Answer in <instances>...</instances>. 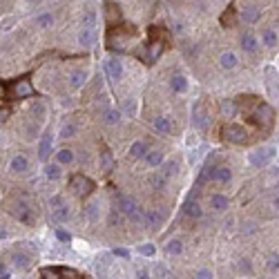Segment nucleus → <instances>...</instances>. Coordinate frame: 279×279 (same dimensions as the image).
I'll list each match as a JSON object with an SVG mask.
<instances>
[{
    "label": "nucleus",
    "mask_w": 279,
    "mask_h": 279,
    "mask_svg": "<svg viewBox=\"0 0 279 279\" xmlns=\"http://www.w3.org/2000/svg\"><path fill=\"white\" fill-rule=\"evenodd\" d=\"M192 125H194L196 130H206L210 125V114L206 112L201 100H196L194 108H192Z\"/></svg>",
    "instance_id": "nucleus-10"
},
{
    "label": "nucleus",
    "mask_w": 279,
    "mask_h": 279,
    "mask_svg": "<svg viewBox=\"0 0 279 279\" xmlns=\"http://www.w3.org/2000/svg\"><path fill=\"white\" fill-rule=\"evenodd\" d=\"M14 98H30V96H34V85L30 78H20L14 83V90H12Z\"/></svg>",
    "instance_id": "nucleus-15"
},
{
    "label": "nucleus",
    "mask_w": 279,
    "mask_h": 279,
    "mask_svg": "<svg viewBox=\"0 0 279 279\" xmlns=\"http://www.w3.org/2000/svg\"><path fill=\"white\" fill-rule=\"evenodd\" d=\"M112 254H114L116 259H123V262H128V259L132 257V252H130L128 248H123V246H116V248L112 250Z\"/></svg>",
    "instance_id": "nucleus-49"
},
{
    "label": "nucleus",
    "mask_w": 279,
    "mask_h": 279,
    "mask_svg": "<svg viewBox=\"0 0 279 279\" xmlns=\"http://www.w3.org/2000/svg\"><path fill=\"white\" fill-rule=\"evenodd\" d=\"M221 134H224V138L228 143H232V146H244V143H248V130L239 123H226L224 130H221Z\"/></svg>",
    "instance_id": "nucleus-3"
},
{
    "label": "nucleus",
    "mask_w": 279,
    "mask_h": 279,
    "mask_svg": "<svg viewBox=\"0 0 279 279\" xmlns=\"http://www.w3.org/2000/svg\"><path fill=\"white\" fill-rule=\"evenodd\" d=\"M143 163H146L148 168H161L163 163H166V156H163V152L161 150H148V154L146 158H143Z\"/></svg>",
    "instance_id": "nucleus-31"
},
{
    "label": "nucleus",
    "mask_w": 279,
    "mask_h": 279,
    "mask_svg": "<svg viewBox=\"0 0 279 279\" xmlns=\"http://www.w3.org/2000/svg\"><path fill=\"white\" fill-rule=\"evenodd\" d=\"M70 190L74 192L78 199H85V196H90L94 192V181L85 174H74L70 179Z\"/></svg>",
    "instance_id": "nucleus-4"
},
{
    "label": "nucleus",
    "mask_w": 279,
    "mask_h": 279,
    "mask_svg": "<svg viewBox=\"0 0 279 279\" xmlns=\"http://www.w3.org/2000/svg\"><path fill=\"white\" fill-rule=\"evenodd\" d=\"M152 128H154V132L163 134V136H168V134H172L174 125H172V118L170 116H154V118H152Z\"/></svg>",
    "instance_id": "nucleus-24"
},
{
    "label": "nucleus",
    "mask_w": 279,
    "mask_h": 279,
    "mask_svg": "<svg viewBox=\"0 0 279 279\" xmlns=\"http://www.w3.org/2000/svg\"><path fill=\"white\" fill-rule=\"evenodd\" d=\"M270 206H272V208H275V210H277V212H279V194H275V196H272V201H270Z\"/></svg>",
    "instance_id": "nucleus-57"
},
{
    "label": "nucleus",
    "mask_w": 279,
    "mask_h": 279,
    "mask_svg": "<svg viewBox=\"0 0 279 279\" xmlns=\"http://www.w3.org/2000/svg\"><path fill=\"white\" fill-rule=\"evenodd\" d=\"M174 32H176V34H184V32H186V27L181 25V22H174Z\"/></svg>",
    "instance_id": "nucleus-59"
},
{
    "label": "nucleus",
    "mask_w": 279,
    "mask_h": 279,
    "mask_svg": "<svg viewBox=\"0 0 279 279\" xmlns=\"http://www.w3.org/2000/svg\"><path fill=\"white\" fill-rule=\"evenodd\" d=\"M42 174H45L47 181H60L62 174H65V168H62L60 163H56V161H50V163H45Z\"/></svg>",
    "instance_id": "nucleus-21"
},
{
    "label": "nucleus",
    "mask_w": 279,
    "mask_h": 279,
    "mask_svg": "<svg viewBox=\"0 0 279 279\" xmlns=\"http://www.w3.org/2000/svg\"><path fill=\"white\" fill-rule=\"evenodd\" d=\"M121 217H123L121 212L112 210V212H110V217H108V224H110V226H118V224H121Z\"/></svg>",
    "instance_id": "nucleus-52"
},
{
    "label": "nucleus",
    "mask_w": 279,
    "mask_h": 279,
    "mask_svg": "<svg viewBox=\"0 0 279 279\" xmlns=\"http://www.w3.org/2000/svg\"><path fill=\"white\" fill-rule=\"evenodd\" d=\"M103 67H105V74L110 76V80H121L123 78V62L118 56H110V58H105L103 62Z\"/></svg>",
    "instance_id": "nucleus-7"
},
{
    "label": "nucleus",
    "mask_w": 279,
    "mask_h": 279,
    "mask_svg": "<svg viewBox=\"0 0 279 279\" xmlns=\"http://www.w3.org/2000/svg\"><path fill=\"white\" fill-rule=\"evenodd\" d=\"M148 184H150L152 190L163 192V190H168V184H170V179H168L163 172H152L150 179H148Z\"/></svg>",
    "instance_id": "nucleus-30"
},
{
    "label": "nucleus",
    "mask_w": 279,
    "mask_h": 279,
    "mask_svg": "<svg viewBox=\"0 0 279 279\" xmlns=\"http://www.w3.org/2000/svg\"><path fill=\"white\" fill-rule=\"evenodd\" d=\"M259 18H262V12H259V7H254V4H244L242 12H239V20H242L244 25H254Z\"/></svg>",
    "instance_id": "nucleus-16"
},
{
    "label": "nucleus",
    "mask_w": 279,
    "mask_h": 279,
    "mask_svg": "<svg viewBox=\"0 0 279 279\" xmlns=\"http://www.w3.org/2000/svg\"><path fill=\"white\" fill-rule=\"evenodd\" d=\"M275 154H277V150L272 146H262V148H254L248 158L254 168H266L268 163L275 158Z\"/></svg>",
    "instance_id": "nucleus-5"
},
{
    "label": "nucleus",
    "mask_w": 279,
    "mask_h": 279,
    "mask_svg": "<svg viewBox=\"0 0 279 279\" xmlns=\"http://www.w3.org/2000/svg\"><path fill=\"white\" fill-rule=\"evenodd\" d=\"M266 78H268V92H270L272 98L279 96V88H277V72L275 67H266Z\"/></svg>",
    "instance_id": "nucleus-35"
},
{
    "label": "nucleus",
    "mask_w": 279,
    "mask_h": 279,
    "mask_svg": "<svg viewBox=\"0 0 279 279\" xmlns=\"http://www.w3.org/2000/svg\"><path fill=\"white\" fill-rule=\"evenodd\" d=\"M277 2H279V0H277Z\"/></svg>",
    "instance_id": "nucleus-64"
},
{
    "label": "nucleus",
    "mask_w": 279,
    "mask_h": 279,
    "mask_svg": "<svg viewBox=\"0 0 279 279\" xmlns=\"http://www.w3.org/2000/svg\"><path fill=\"white\" fill-rule=\"evenodd\" d=\"M237 272H239V275H244V277H252V275H254V266H252V262H250L248 257L237 259Z\"/></svg>",
    "instance_id": "nucleus-38"
},
{
    "label": "nucleus",
    "mask_w": 279,
    "mask_h": 279,
    "mask_svg": "<svg viewBox=\"0 0 279 279\" xmlns=\"http://www.w3.org/2000/svg\"><path fill=\"white\" fill-rule=\"evenodd\" d=\"M70 219H72V210H70V206L67 204H62V206H58V208L52 210V221H54L56 226L67 224Z\"/></svg>",
    "instance_id": "nucleus-28"
},
{
    "label": "nucleus",
    "mask_w": 279,
    "mask_h": 279,
    "mask_svg": "<svg viewBox=\"0 0 279 279\" xmlns=\"http://www.w3.org/2000/svg\"><path fill=\"white\" fill-rule=\"evenodd\" d=\"M210 208L214 210V212H226V210L230 208V199L226 194H219V192H214V194H210Z\"/></svg>",
    "instance_id": "nucleus-26"
},
{
    "label": "nucleus",
    "mask_w": 279,
    "mask_h": 279,
    "mask_svg": "<svg viewBox=\"0 0 279 279\" xmlns=\"http://www.w3.org/2000/svg\"><path fill=\"white\" fill-rule=\"evenodd\" d=\"M148 150H150V148H148V143L146 141H134L132 146H130V158H136V161H143V158H146V154H148Z\"/></svg>",
    "instance_id": "nucleus-32"
},
{
    "label": "nucleus",
    "mask_w": 279,
    "mask_h": 279,
    "mask_svg": "<svg viewBox=\"0 0 279 279\" xmlns=\"http://www.w3.org/2000/svg\"><path fill=\"white\" fill-rule=\"evenodd\" d=\"M27 4H36V2H40V0H25Z\"/></svg>",
    "instance_id": "nucleus-60"
},
{
    "label": "nucleus",
    "mask_w": 279,
    "mask_h": 279,
    "mask_svg": "<svg viewBox=\"0 0 279 279\" xmlns=\"http://www.w3.org/2000/svg\"><path fill=\"white\" fill-rule=\"evenodd\" d=\"M272 118H275V114H272L270 105L259 103V105H257V110H254V121H257L259 125H262V121H264V128L268 130V128L272 125Z\"/></svg>",
    "instance_id": "nucleus-14"
},
{
    "label": "nucleus",
    "mask_w": 279,
    "mask_h": 279,
    "mask_svg": "<svg viewBox=\"0 0 279 279\" xmlns=\"http://www.w3.org/2000/svg\"><path fill=\"white\" fill-rule=\"evenodd\" d=\"M170 90L174 94H186L188 90H190V80H188V76H184V74H172L170 76Z\"/></svg>",
    "instance_id": "nucleus-22"
},
{
    "label": "nucleus",
    "mask_w": 279,
    "mask_h": 279,
    "mask_svg": "<svg viewBox=\"0 0 279 279\" xmlns=\"http://www.w3.org/2000/svg\"><path fill=\"white\" fill-rule=\"evenodd\" d=\"M9 237V232H7V228H4L2 224H0V239H7Z\"/></svg>",
    "instance_id": "nucleus-58"
},
{
    "label": "nucleus",
    "mask_w": 279,
    "mask_h": 279,
    "mask_svg": "<svg viewBox=\"0 0 279 279\" xmlns=\"http://www.w3.org/2000/svg\"><path fill=\"white\" fill-rule=\"evenodd\" d=\"M219 67H221L224 72H232V70H237V67H239V56L234 54L232 50L224 52V54L219 56Z\"/></svg>",
    "instance_id": "nucleus-20"
},
{
    "label": "nucleus",
    "mask_w": 279,
    "mask_h": 279,
    "mask_svg": "<svg viewBox=\"0 0 279 279\" xmlns=\"http://www.w3.org/2000/svg\"><path fill=\"white\" fill-rule=\"evenodd\" d=\"M36 25L40 27V30H50L52 25H54V14L52 12H42L36 16Z\"/></svg>",
    "instance_id": "nucleus-39"
},
{
    "label": "nucleus",
    "mask_w": 279,
    "mask_h": 279,
    "mask_svg": "<svg viewBox=\"0 0 279 279\" xmlns=\"http://www.w3.org/2000/svg\"><path fill=\"white\" fill-rule=\"evenodd\" d=\"M88 70H83V67H78V70H72L70 74H67V83H70L72 90H83L85 83H88Z\"/></svg>",
    "instance_id": "nucleus-13"
},
{
    "label": "nucleus",
    "mask_w": 279,
    "mask_h": 279,
    "mask_svg": "<svg viewBox=\"0 0 279 279\" xmlns=\"http://www.w3.org/2000/svg\"><path fill=\"white\" fill-rule=\"evenodd\" d=\"M114 210L116 212H121L123 217H128L132 224H146V217H143V212L146 210L141 208V206L136 204V201L132 199V196L128 194H114Z\"/></svg>",
    "instance_id": "nucleus-1"
},
{
    "label": "nucleus",
    "mask_w": 279,
    "mask_h": 279,
    "mask_svg": "<svg viewBox=\"0 0 279 279\" xmlns=\"http://www.w3.org/2000/svg\"><path fill=\"white\" fill-rule=\"evenodd\" d=\"M161 50H163L161 42H152V45L148 47V60H156L158 56H161Z\"/></svg>",
    "instance_id": "nucleus-48"
},
{
    "label": "nucleus",
    "mask_w": 279,
    "mask_h": 279,
    "mask_svg": "<svg viewBox=\"0 0 279 279\" xmlns=\"http://www.w3.org/2000/svg\"><path fill=\"white\" fill-rule=\"evenodd\" d=\"M54 161L60 163L62 168H67V166H72V163L76 161V154H74V150H72V148H60V150L54 152Z\"/></svg>",
    "instance_id": "nucleus-27"
},
{
    "label": "nucleus",
    "mask_w": 279,
    "mask_h": 279,
    "mask_svg": "<svg viewBox=\"0 0 279 279\" xmlns=\"http://www.w3.org/2000/svg\"><path fill=\"white\" fill-rule=\"evenodd\" d=\"M136 252L143 254V257H154L156 248H154V244H141V246H136Z\"/></svg>",
    "instance_id": "nucleus-45"
},
{
    "label": "nucleus",
    "mask_w": 279,
    "mask_h": 279,
    "mask_svg": "<svg viewBox=\"0 0 279 279\" xmlns=\"http://www.w3.org/2000/svg\"><path fill=\"white\" fill-rule=\"evenodd\" d=\"M78 134V125L72 123V121H62L58 128V136L60 138H74Z\"/></svg>",
    "instance_id": "nucleus-34"
},
{
    "label": "nucleus",
    "mask_w": 279,
    "mask_h": 279,
    "mask_svg": "<svg viewBox=\"0 0 279 279\" xmlns=\"http://www.w3.org/2000/svg\"><path fill=\"white\" fill-rule=\"evenodd\" d=\"M184 214L192 221H199V219H204V208H201V204H196L194 199H188L184 204Z\"/></svg>",
    "instance_id": "nucleus-23"
},
{
    "label": "nucleus",
    "mask_w": 279,
    "mask_h": 279,
    "mask_svg": "<svg viewBox=\"0 0 279 279\" xmlns=\"http://www.w3.org/2000/svg\"><path fill=\"white\" fill-rule=\"evenodd\" d=\"M85 217H88V221H92V224H96V221L100 219V214H98V201H90V204L85 206Z\"/></svg>",
    "instance_id": "nucleus-40"
},
{
    "label": "nucleus",
    "mask_w": 279,
    "mask_h": 279,
    "mask_svg": "<svg viewBox=\"0 0 279 279\" xmlns=\"http://www.w3.org/2000/svg\"><path fill=\"white\" fill-rule=\"evenodd\" d=\"M254 230H257V226H254L252 221H246V224H244V232H246V234H250V232H254Z\"/></svg>",
    "instance_id": "nucleus-55"
},
{
    "label": "nucleus",
    "mask_w": 279,
    "mask_h": 279,
    "mask_svg": "<svg viewBox=\"0 0 279 279\" xmlns=\"http://www.w3.org/2000/svg\"><path fill=\"white\" fill-rule=\"evenodd\" d=\"M266 268L270 272H279V254L277 252H270L266 257Z\"/></svg>",
    "instance_id": "nucleus-44"
},
{
    "label": "nucleus",
    "mask_w": 279,
    "mask_h": 279,
    "mask_svg": "<svg viewBox=\"0 0 279 279\" xmlns=\"http://www.w3.org/2000/svg\"><path fill=\"white\" fill-rule=\"evenodd\" d=\"M212 181L214 184H219V186L230 184V181H232V170H230L228 166H217L214 168V172H212Z\"/></svg>",
    "instance_id": "nucleus-29"
},
{
    "label": "nucleus",
    "mask_w": 279,
    "mask_h": 279,
    "mask_svg": "<svg viewBox=\"0 0 279 279\" xmlns=\"http://www.w3.org/2000/svg\"><path fill=\"white\" fill-rule=\"evenodd\" d=\"M143 217H146V224L143 226H148V228H152V230H161V226L166 224V217H163L156 208H148L146 212H143Z\"/></svg>",
    "instance_id": "nucleus-17"
},
{
    "label": "nucleus",
    "mask_w": 279,
    "mask_h": 279,
    "mask_svg": "<svg viewBox=\"0 0 279 279\" xmlns=\"http://www.w3.org/2000/svg\"><path fill=\"white\" fill-rule=\"evenodd\" d=\"M54 154V134L52 132H42L40 141H38V158L47 163V158Z\"/></svg>",
    "instance_id": "nucleus-6"
},
{
    "label": "nucleus",
    "mask_w": 279,
    "mask_h": 279,
    "mask_svg": "<svg viewBox=\"0 0 279 279\" xmlns=\"http://www.w3.org/2000/svg\"><path fill=\"white\" fill-rule=\"evenodd\" d=\"M136 279H150V270H146V268H138V270H136Z\"/></svg>",
    "instance_id": "nucleus-56"
},
{
    "label": "nucleus",
    "mask_w": 279,
    "mask_h": 279,
    "mask_svg": "<svg viewBox=\"0 0 279 279\" xmlns=\"http://www.w3.org/2000/svg\"><path fill=\"white\" fill-rule=\"evenodd\" d=\"M105 22H108L110 27L121 22V9H118L116 2H105Z\"/></svg>",
    "instance_id": "nucleus-25"
},
{
    "label": "nucleus",
    "mask_w": 279,
    "mask_h": 279,
    "mask_svg": "<svg viewBox=\"0 0 279 279\" xmlns=\"http://www.w3.org/2000/svg\"><path fill=\"white\" fill-rule=\"evenodd\" d=\"M262 47H266V50H275L279 45V34L277 30H272V27H262Z\"/></svg>",
    "instance_id": "nucleus-19"
},
{
    "label": "nucleus",
    "mask_w": 279,
    "mask_h": 279,
    "mask_svg": "<svg viewBox=\"0 0 279 279\" xmlns=\"http://www.w3.org/2000/svg\"><path fill=\"white\" fill-rule=\"evenodd\" d=\"M277 30H279V25H277ZM277 34H279V32H277Z\"/></svg>",
    "instance_id": "nucleus-63"
},
{
    "label": "nucleus",
    "mask_w": 279,
    "mask_h": 279,
    "mask_svg": "<svg viewBox=\"0 0 279 279\" xmlns=\"http://www.w3.org/2000/svg\"><path fill=\"white\" fill-rule=\"evenodd\" d=\"M40 128H42V123H38V121H34V118H30L25 125V138L27 141H34V138H38L40 136Z\"/></svg>",
    "instance_id": "nucleus-36"
},
{
    "label": "nucleus",
    "mask_w": 279,
    "mask_h": 279,
    "mask_svg": "<svg viewBox=\"0 0 279 279\" xmlns=\"http://www.w3.org/2000/svg\"><path fill=\"white\" fill-rule=\"evenodd\" d=\"M239 42H242V50H244V54H250V56H254L259 52V38L254 36L252 32H244L242 34V38H239Z\"/></svg>",
    "instance_id": "nucleus-11"
},
{
    "label": "nucleus",
    "mask_w": 279,
    "mask_h": 279,
    "mask_svg": "<svg viewBox=\"0 0 279 279\" xmlns=\"http://www.w3.org/2000/svg\"><path fill=\"white\" fill-rule=\"evenodd\" d=\"M9 172L12 174H27L30 172V158H27L25 154H14L12 158H9Z\"/></svg>",
    "instance_id": "nucleus-12"
},
{
    "label": "nucleus",
    "mask_w": 279,
    "mask_h": 279,
    "mask_svg": "<svg viewBox=\"0 0 279 279\" xmlns=\"http://www.w3.org/2000/svg\"><path fill=\"white\" fill-rule=\"evenodd\" d=\"M0 166H2V154H0Z\"/></svg>",
    "instance_id": "nucleus-62"
},
{
    "label": "nucleus",
    "mask_w": 279,
    "mask_h": 279,
    "mask_svg": "<svg viewBox=\"0 0 279 279\" xmlns=\"http://www.w3.org/2000/svg\"><path fill=\"white\" fill-rule=\"evenodd\" d=\"M194 279H214V272L210 270V268H199V270L194 272Z\"/></svg>",
    "instance_id": "nucleus-51"
},
{
    "label": "nucleus",
    "mask_w": 279,
    "mask_h": 279,
    "mask_svg": "<svg viewBox=\"0 0 279 279\" xmlns=\"http://www.w3.org/2000/svg\"><path fill=\"white\" fill-rule=\"evenodd\" d=\"M80 27H85V30H94L96 27V12L94 9H88V12L83 14V18H80Z\"/></svg>",
    "instance_id": "nucleus-41"
},
{
    "label": "nucleus",
    "mask_w": 279,
    "mask_h": 279,
    "mask_svg": "<svg viewBox=\"0 0 279 279\" xmlns=\"http://www.w3.org/2000/svg\"><path fill=\"white\" fill-rule=\"evenodd\" d=\"M7 259L12 262V266L16 270H30L32 268V257L27 252H22V250H9Z\"/></svg>",
    "instance_id": "nucleus-9"
},
{
    "label": "nucleus",
    "mask_w": 279,
    "mask_h": 279,
    "mask_svg": "<svg viewBox=\"0 0 279 279\" xmlns=\"http://www.w3.org/2000/svg\"><path fill=\"white\" fill-rule=\"evenodd\" d=\"M100 121H103L105 125H110V128H114V125H118L123 121V112L118 108H105L103 112H100Z\"/></svg>",
    "instance_id": "nucleus-18"
},
{
    "label": "nucleus",
    "mask_w": 279,
    "mask_h": 279,
    "mask_svg": "<svg viewBox=\"0 0 279 279\" xmlns=\"http://www.w3.org/2000/svg\"><path fill=\"white\" fill-rule=\"evenodd\" d=\"M7 210H9V214H12L16 221H20V224H25V226H34L36 224V217H34V210L30 208V204H27L25 199H12L7 204Z\"/></svg>",
    "instance_id": "nucleus-2"
},
{
    "label": "nucleus",
    "mask_w": 279,
    "mask_h": 279,
    "mask_svg": "<svg viewBox=\"0 0 279 279\" xmlns=\"http://www.w3.org/2000/svg\"><path fill=\"white\" fill-rule=\"evenodd\" d=\"M56 239H58L60 244H72V234L67 232L65 228H56Z\"/></svg>",
    "instance_id": "nucleus-50"
},
{
    "label": "nucleus",
    "mask_w": 279,
    "mask_h": 279,
    "mask_svg": "<svg viewBox=\"0 0 279 279\" xmlns=\"http://www.w3.org/2000/svg\"><path fill=\"white\" fill-rule=\"evenodd\" d=\"M98 163H100V170H103V172H110V170H112V168H114V156L110 154V150H103V152H100Z\"/></svg>",
    "instance_id": "nucleus-42"
},
{
    "label": "nucleus",
    "mask_w": 279,
    "mask_h": 279,
    "mask_svg": "<svg viewBox=\"0 0 279 279\" xmlns=\"http://www.w3.org/2000/svg\"><path fill=\"white\" fill-rule=\"evenodd\" d=\"M47 204H50V208L54 210V208H58V206H62V204H65V199H62L60 194H56V196H52V199L47 201Z\"/></svg>",
    "instance_id": "nucleus-53"
},
{
    "label": "nucleus",
    "mask_w": 279,
    "mask_h": 279,
    "mask_svg": "<svg viewBox=\"0 0 279 279\" xmlns=\"http://www.w3.org/2000/svg\"><path fill=\"white\" fill-rule=\"evenodd\" d=\"M161 172L168 176V179H172V176L179 174V163H176V161H166V163H163V170Z\"/></svg>",
    "instance_id": "nucleus-43"
},
{
    "label": "nucleus",
    "mask_w": 279,
    "mask_h": 279,
    "mask_svg": "<svg viewBox=\"0 0 279 279\" xmlns=\"http://www.w3.org/2000/svg\"><path fill=\"white\" fill-rule=\"evenodd\" d=\"M9 277H12V270L7 268L4 262H0V279H9Z\"/></svg>",
    "instance_id": "nucleus-54"
},
{
    "label": "nucleus",
    "mask_w": 279,
    "mask_h": 279,
    "mask_svg": "<svg viewBox=\"0 0 279 279\" xmlns=\"http://www.w3.org/2000/svg\"><path fill=\"white\" fill-rule=\"evenodd\" d=\"M27 114H30V118H34V121L45 123L47 114H50V108H47V103H45V100L36 98V100H32V103L27 105Z\"/></svg>",
    "instance_id": "nucleus-8"
},
{
    "label": "nucleus",
    "mask_w": 279,
    "mask_h": 279,
    "mask_svg": "<svg viewBox=\"0 0 279 279\" xmlns=\"http://www.w3.org/2000/svg\"><path fill=\"white\" fill-rule=\"evenodd\" d=\"M94 40H96V32L80 27V32H78V47H83V50H90V47L94 45Z\"/></svg>",
    "instance_id": "nucleus-33"
},
{
    "label": "nucleus",
    "mask_w": 279,
    "mask_h": 279,
    "mask_svg": "<svg viewBox=\"0 0 279 279\" xmlns=\"http://www.w3.org/2000/svg\"><path fill=\"white\" fill-rule=\"evenodd\" d=\"M234 100H224V103H221V114H224L226 118H232L234 116Z\"/></svg>",
    "instance_id": "nucleus-47"
},
{
    "label": "nucleus",
    "mask_w": 279,
    "mask_h": 279,
    "mask_svg": "<svg viewBox=\"0 0 279 279\" xmlns=\"http://www.w3.org/2000/svg\"><path fill=\"white\" fill-rule=\"evenodd\" d=\"M4 96V88H2V83H0V98Z\"/></svg>",
    "instance_id": "nucleus-61"
},
{
    "label": "nucleus",
    "mask_w": 279,
    "mask_h": 279,
    "mask_svg": "<svg viewBox=\"0 0 279 279\" xmlns=\"http://www.w3.org/2000/svg\"><path fill=\"white\" fill-rule=\"evenodd\" d=\"M163 250H166V254L179 257V254L184 252V242H181V239H168L166 246H163Z\"/></svg>",
    "instance_id": "nucleus-37"
},
{
    "label": "nucleus",
    "mask_w": 279,
    "mask_h": 279,
    "mask_svg": "<svg viewBox=\"0 0 279 279\" xmlns=\"http://www.w3.org/2000/svg\"><path fill=\"white\" fill-rule=\"evenodd\" d=\"M121 112L128 114V116H136V100H134V98H125Z\"/></svg>",
    "instance_id": "nucleus-46"
}]
</instances>
